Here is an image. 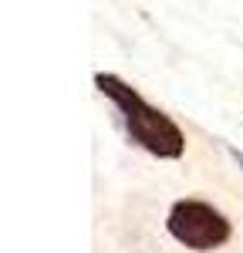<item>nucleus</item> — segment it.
<instances>
[{"label": "nucleus", "instance_id": "f257e3e1", "mask_svg": "<svg viewBox=\"0 0 243 253\" xmlns=\"http://www.w3.org/2000/svg\"><path fill=\"white\" fill-rule=\"evenodd\" d=\"M95 88L122 112V122H125L128 138L135 145H142L149 156L179 159L186 152V135H182L179 125L165 115V112L152 108L135 88H128L122 78H115V75H95Z\"/></svg>", "mask_w": 243, "mask_h": 253}, {"label": "nucleus", "instance_id": "f03ea898", "mask_svg": "<svg viewBox=\"0 0 243 253\" xmlns=\"http://www.w3.org/2000/svg\"><path fill=\"white\" fill-rule=\"evenodd\" d=\"M165 230H169V236L176 243H182L186 250H196V253L220 250L223 243L230 240V233H233L230 219L216 206L202 203V199H179V203H172V210L165 216Z\"/></svg>", "mask_w": 243, "mask_h": 253}]
</instances>
